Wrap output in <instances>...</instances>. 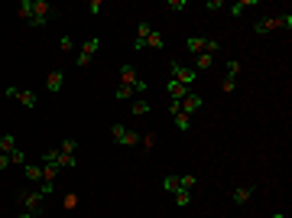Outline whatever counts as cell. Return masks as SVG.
Returning <instances> with one entry per match:
<instances>
[{
    "label": "cell",
    "mask_w": 292,
    "mask_h": 218,
    "mask_svg": "<svg viewBox=\"0 0 292 218\" xmlns=\"http://www.w3.org/2000/svg\"><path fill=\"white\" fill-rule=\"evenodd\" d=\"M163 46H166V39H163L159 30H153L150 36H146V49H163Z\"/></svg>",
    "instance_id": "17"
},
{
    "label": "cell",
    "mask_w": 292,
    "mask_h": 218,
    "mask_svg": "<svg viewBox=\"0 0 292 218\" xmlns=\"http://www.w3.org/2000/svg\"><path fill=\"white\" fill-rule=\"evenodd\" d=\"M59 150H62V153H75V150H78V140H62Z\"/></svg>",
    "instance_id": "29"
},
{
    "label": "cell",
    "mask_w": 292,
    "mask_h": 218,
    "mask_svg": "<svg viewBox=\"0 0 292 218\" xmlns=\"http://www.w3.org/2000/svg\"><path fill=\"white\" fill-rule=\"evenodd\" d=\"M273 30H292V17L289 13H282V17H263L253 23V33H260V36H266V33Z\"/></svg>",
    "instance_id": "2"
},
{
    "label": "cell",
    "mask_w": 292,
    "mask_h": 218,
    "mask_svg": "<svg viewBox=\"0 0 292 218\" xmlns=\"http://www.w3.org/2000/svg\"><path fill=\"white\" fill-rule=\"evenodd\" d=\"M97 49H101V39H97V36H88L85 46H81V52H78V69H88V65H91V59H94Z\"/></svg>",
    "instance_id": "7"
},
{
    "label": "cell",
    "mask_w": 292,
    "mask_h": 218,
    "mask_svg": "<svg viewBox=\"0 0 292 218\" xmlns=\"http://www.w3.org/2000/svg\"><path fill=\"white\" fill-rule=\"evenodd\" d=\"M62 85H65V75H62L59 69L46 75V88H49V91H52V94H59V91H62Z\"/></svg>",
    "instance_id": "12"
},
{
    "label": "cell",
    "mask_w": 292,
    "mask_h": 218,
    "mask_svg": "<svg viewBox=\"0 0 292 218\" xmlns=\"http://www.w3.org/2000/svg\"><path fill=\"white\" fill-rule=\"evenodd\" d=\"M166 10H185V0H169V4H166Z\"/></svg>",
    "instance_id": "34"
},
{
    "label": "cell",
    "mask_w": 292,
    "mask_h": 218,
    "mask_svg": "<svg viewBox=\"0 0 292 218\" xmlns=\"http://www.w3.org/2000/svg\"><path fill=\"white\" fill-rule=\"evenodd\" d=\"M172 195H176V205L179 208H189L192 205V192H189V189H179V192H172Z\"/></svg>",
    "instance_id": "20"
},
{
    "label": "cell",
    "mask_w": 292,
    "mask_h": 218,
    "mask_svg": "<svg viewBox=\"0 0 292 218\" xmlns=\"http://www.w3.org/2000/svg\"><path fill=\"white\" fill-rule=\"evenodd\" d=\"M198 78L189 65H182V62H172V81H179V85H185V88H192V81Z\"/></svg>",
    "instance_id": "8"
},
{
    "label": "cell",
    "mask_w": 292,
    "mask_h": 218,
    "mask_svg": "<svg viewBox=\"0 0 292 218\" xmlns=\"http://www.w3.org/2000/svg\"><path fill=\"white\" fill-rule=\"evenodd\" d=\"M269 218H286V215H282V212H273V215H269Z\"/></svg>",
    "instance_id": "39"
},
{
    "label": "cell",
    "mask_w": 292,
    "mask_h": 218,
    "mask_svg": "<svg viewBox=\"0 0 292 218\" xmlns=\"http://www.w3.org/2000/svg\"><path fill=\"white\" fill-rule=\"evenodd\" d=\"M140 144H143L146 150H153V147H156V134H143V137H140Z\"/></svg>",
    "instance_id": "33"
},
{
    "label": "cell",
    "mask_w": 292,
    "mask_h": 218,
    "mask_svg": "<svg viewBox=\"0 0 292 218\" xmlns=\"http://www.w3.org/2000/svg\"><path fill=\"white\" fill-rule=\"evenodd\" d=\"M195 186H198V179H195V176H179V189H189V192H192Z\"/></svg>",
    "instance_id": "28"
},
{
    "label": "cell",
    "mask_w": 292,
    "mask_h": 218,
    "mask_svg": "<svg viewBox=\"0 0 292 218\" xmlns=\"http://www.w3.org/2000/svg\"><path fill=\"white\" fill-rule=\"evenodd\" d=\"M256 4H260V0H240V4H234V7H231V13H234V17H240L247 7H256Z\"/></svg>",
    "instance_id": "23"
},
{
    "label": "cell",
    "mask_w": 292,
    "mask_h": 218,
    "mask_svg": "<svg viewBox=\"0 0 292 218\" xmlns=\"http://www.w3.org/2000/svg\"><path fill=\"white\" fill-rule=\"evenodd\" d=\"M59 49H62V52H72V49H75V39H72V36H62V39H59Z\"/></svg>",
    "instance_id": "31"
},
{
    "label": "cell",
    "mask_w": 292,
    "mask_h": 218,
    "mask_svg": "<svg viewBox=\"0 0 292 218\" xmlns=\"http://www.w3.org/2000/svg\"><path fill=\"white\" fill-rule=\"evenodd\" d=\"M240 69H243V65L237 62V59H231V62H227V75H234V78L240 75Z\"/></svg>",
    "instance_id": "32"
},
{
    "label": "cell",
    "mask_w": 292,
    "mask_h": 218,
    "mask_svg": "<svg viewBox=\"0 0 292 218\" xmlns=\"http://www.w3.org/2000/svg\"><path fill=\"white\" fill-rule=\"evenodd\" d=\"M20 205H23V212H33V215H43V205H46V192L43 189H23L20 192Z\"/></svg>",
    "instance_id": "1"
},
{
    "label": "cell",
    "mask_w": 292,
    "mask_h": 218,
    "mask_svg": "<svg viewBox=\"0 0 292 218\" xmlns=\"http://www.w3.org/2000/svg\"><path fill=\"white\" fill-rule=\"evenodd\" d=\"M55 17V7L52 4H46V0H33V17H30V26H46L49 20Z\"/></svg>",
    "instance_id": "6"
},
{
    "label": "cell",
    "mask_w": 292,
    "mask_h": 218,
    "mask_svg": "<svg viewBox=\"0 0 292 218\" xmlns=\"http://www.w3.org/2000/svg\"><path fill=\"white\" fill-rule=\"evenodd\" d=\"M169 111H172V118H176V114L182 111V101H169Z\"/></svg>",
    "instance_id": "36"
},
{
    "label": "cell",
    "mask_w": 292,
    "mask_h": 218,
    "mask_svg": "<svg viewBox=\"0 0 292 218\" xmlns=\"http://www.w3.org/2000/svg\"><path fill=\"white\" fill-rule=\"evenodd\" d=\"M201 104H205V101H201V94H198V91H189V94L182 98V114H195Z\"/></svg>",
    "instance_id": "10"
},
{
    "label": "cell",
    "mask_w": 292,
    "mask_h": 218,
    "mask_svg": "<svg viewBox=\"0 0 292 218\" xmlns=\"http://www.w3.org/2000/svg\"><path fill=\"white\" fill-rule=\"evenodd\" d=\"M20 163H26V153H23V150H13V153H10V166H20Z\"/></svg>",
    "instance_id": "30"
},
{
    "label": "cell",
    "mask_w": 292,
    "mask_h": 218,
    "mask_svg": "<svg viewBox=\"0 0 292 218\" xmlns=\"http://www.w3.org/2000/svg\"><path fill=\"white\" fill-rule=\"evenodd\" d=\"M166 91H169V101H182L185 94L192 91V88H185V85H179V81H172V78H169V85H166Z\"/></svg>",
    "instance_id": "14"
},
{
    "label": "cell",
    "mask_w": 292,
    "mask_h": 218,
    "mask_svg": "<svg viewBox=\"0 0 292 218\" xmlns=\"http://www.w3.org/2000/svg\"><path fill=\"white\" fill-rule=\"evenodd\" d=\"M110 140H114L117 147H136L140 144V134H136L133 127H127V124H114L110 127Z\"/></svg>",
    "instance_id": "4"
},
{
    "label": "cell",
    "mask_w": 292,
    "mask_h": 218,
    "mask_svg": "<svg viewBox=\"0 0 292 218\" xmlns=\"http://www.w3.org/2000/svg\"><path fill=\"white\" fill-rule=\"evenodd\" d=\"M7 166H10V156H7V153H0V173H4Z\"/></svg>",
    "instance_id": "37"
},
{
    "label": "cell",
    "mask_w": 292,
    "mask_h": 218,
    "mask_svg": "<svg viewBox=\"0 0 292 218\" xmlns=\"http://www.w3.org/2000/svg\"><path fill=\"white\" fill-rule=\"evenodd\" d=\"M234 88H237V78H234V75H224V78H221V94H234Z\"/></svg>",
    "instance_id": "21"
},
{
    "label": "cell",
    "mask_w": 292,
    "mask_h": 218,
    "mask_svg": "<svg viewBox=\"0 0 292 218\" xmlns=\"http://www.w3.org/2000/svg\"><path fill=\"white\" fill-rule=\"evenodd\" d=\"M26 179L39 186V182H43V166H26Z\"/></svg>",
    "instance_id": "22"
},
{
    "label": "cell",
    "mask_w": 292,
    "mask_h": 218,
    "mask_svg": "<svg viewBox=\"0 0 292 218\" xmlns=\"http://www.w3.org/2000/svg\"><path fill=\"white\" fill-rule=\"evenodd\" d=\"M88 13L97 17V13H101V0H91V4H88Z\"/></svg>",
    "instance_id": "35"
},
{
    "label": "cell",
    "mask_w": 292,
    "mask_h": 218,
    "mask_svg": "<svg viewBox=\"0 0 292 218\" xmlns=\"http://www.w3.org/2000/svg\"><path fill=\"white\" fill-rule=\"evenodd\" d=\"M153 111V104L146 98H136V101H130V114H136V118H146V114Z\"/></svg>",
    "instance_id": "16"
},
{
    "label": "cell",
    "mask_w": 292,
    "mask_h": 218,
    "mask_svg": "<svg viewBox=\"0 0 292 218\" xmlns=\"http://www.w3.org/2000/svg\"><path fill=\"white\" fill-rule=\"evenodd\" d=\"M17 17L30 23V17H33V0H20V7H17Z\"/></svg>",
    "instance_id": "19"
},
{
    "label": "cell",
    "mask_w": 292,
    "mask_h": 218,
    "mask_svg": "<svg viewBox=\"0 0 292 218\" xmlns=\"http://www.w3.org/2000/svg\"><path fill=\"white\" fill-rule=\"evenodd\" d=\"M17 218H39V215H33V212H20Z\"/></svg>",
    "instance_id": "38"
},
{
    "label": "cell",
    "mask_w": 292,
    "mask_h": 218,
    "mask_svg": "<svg viewBox=\"0 0 292 218\" xmlns=\"http://www.w3.org/2000/svg\"><path fill=\"white\" fill-rule=\"evenodd\" d=\"M43 163H49V166H78V156L75 153H62L59 147H52V150H43Z\"/></svg>",
    "instance_id": "5"
},
{
    "label": "cell",
    "mask_w": 292,
    "mask_h": 218,
    "mask_svg": "<svg viewBox=\"0 0 292 218\" xmlns=\"http://www.w3.org/2000/svg\"><path fill=\"white\" fill-rule=\"evenodd\" d=\"M214 65V56H208V52H201V56H195V65H192V72L198 75V72H208Z\"/></svg>",
    "instance_id": "15"
},
{
    "label": "cell",
    "mask_w": 292,
    "mask_h": 218,
    "mask_svg": "<svg viewBox=\"0 0 292 218\" xmlns=\"http://www.w3.org/2000/svg\"><path fill=\"white\" fill-rule=\"evenodd\" d=\"M163 189H166V192H179V176H166Z\"/></svg>",
    "instance_id": "27"
},
{
    "label": "cell",
    "mask_w": 292,
    "mask_h": 218,
    "mask_svg": "<svg viewBox=\"0 0 292 218\" xmlns=\"http://www.w3.org/2000/svg\"><path fill=\"white\" fill-rule=\"evenodd\" d=\"M130 94H136L133 88H127V85H117V91H114V98L117 101H130Z\"/></svg>",
    "instance_id": "25"
},
{
    "label": "cell",
    "mask_w": 292,
    "mask_h": 218,
    "mask_svg": "<svg viewBox=\"0 0 292 218\" xmlns=\"http://www.w3.org/2000/svg\"><path fill=\"white\" fill-rule=\"evenodd\" d=\"M176 127H179V131L185 134V131H189V127H192V118H189V114H182V111H179V114H176Z\"/></svg>",
    "instance_id": "24"
},
{
    "label": "cell",
    "mask_w": 292,
    "mask_h": 218,
    "mask_svg": "<svg viewBox=\"0 0 292 218\" xmlns=\"http://www.w3.org/2000/svg\"><path fill=\"white\" fill-rule=\"evenodd\" d=\"M13 150H17V137H13V134H4V137H0V153L10 156Z\"/></svg>",
    "instance_id": "18"
},
{
    "label": "cell",
    "mask_w": 292,
    "mask_h": 218,
    "mask_svg": "<svg viewBox=\"0 0 292 218\" xmlns=\"http://www.w3.org/2000/svg\"><path fill=\"white\" fill-rule=\"evenodd\" d=\"M55 176H59V166H43V182H55Z\"/></svg>",
    "instance_id": "26"
},
{
    "label": "cell",
    "mask_w": 292,
    "mask_h": 218,
    "mask_svg": "<svg viewBox=\"0 0 292 218\" xmlns=\"http://www.w3.org/2000/svg\"><path fill=\"white\" fill-rule=\"evenodd\" d=\"M17 101H20V104H23V107H26V111H33V107H36V104H39V98H36V91H30V88H20V91H17Z\"/></svg>",
    "instance_id": "11"
},
{
    "label": "cell",
    "mask_w": 292,
    "mask_h": 218,
    "mask_svg": "<svg viewBox=\"0 0 292 218\" xmlns=\"http://www.w3.org/2000/svg\"><path fill=\"white\" fill-rule=\"evenodd\" d=\"M231 199H234V205H247V202L253 199V186H237L231 192Z\"/></svg>",
    "instance_id": "13"
},
{
    "label": "cell",
    "mask_w": 292,
    "mask_h": 218,
    "mask_svg": "<svg viewBox=\"0 0 292 218\" xmlns=\"http://www.w3.org/2000/svg\"><path fill=\"white\" fill-rule=\"evenodd\" d=\"M185 46H189L192 56H201V52L214 56V52H221V43H218V39H208V36H189V39H185Z\"/></svg>",
    "instance_id": "3"
},
{
    "label": "cell",
    "mask_w": 292,
    "mask_h": 218,
    "mask_svg": "<svg viewBox=\"0 0 292 218\" xmlns=\"http://www.w3.org/2000/svg\"><path fill=\"white\" fill-rule=\"evenodd\" d=\"M150 33H153V26L146 23V20H140V23H136V36H133V49L136 52L146 49V36H150Z\"/></svg>",
    "instance_id": "9"
}]
</instances>
